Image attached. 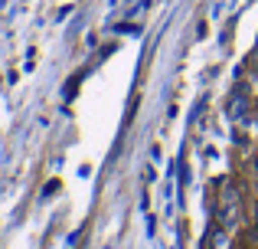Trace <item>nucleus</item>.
Segmentation results:
<instances>
[{
    "label": "nucleus",
    "mask_w": 258,
    "mask_h": 249,
    "mask_svg": "<svg viewBox=\"0 0 258 249\" xmlns=\"http://www.w3.org/2000/svg\"><path fill=\"white\" fill-rule=\"evenodd\" d=\"M255 164H258V158H255Z\"/></svg>",
    "instance_id": "obj_1"
}]
</instances>
